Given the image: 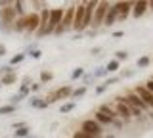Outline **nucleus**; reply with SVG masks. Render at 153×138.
Instances as JSON below:
<instances>
[{"label": "nucleus", "mask_w": 153, "mask_h": 138, "mask_svg": "<svg viewBox=\"0 0 153 138\" xmlns=\"http://www.w3.org/2000/svg\"><path fill=\"white\" fill-rule=\"evenodd\" d=\"M94 121H98L100 125H113V121H115V119L107 117V115H103L102 111H96V113H94Z\"/></svg>", "instance_id": "obj_17"}, {"label": "nucleus", "mask_w": 153, "mask_h": 138, "mask_svg": "<svg viewBox=\"0 0 153 138\" xmlns=\"http://www.w3.org/2000/svg\"><path fill=\"white\" fill-rule=\"evenodd\" d=\"M109 8H111V4H109V2H98V8H96L94 17H92V27H100V25H103L105 13H107Z\"/></svg>", "instance_id": "obj_2"}, {"label": "nucleus", "mask_w": 153, "mask_h": 138, "mask_svg": "<svg viewBox=\"0 0 153 138\" xmlns=\"http://www.w3.org/2000/svg\"><path fill=\"white\" fill-rule=\"evenodd\" d=\"M113 6L117 8V12H119L117 21H124V19L128 17V13H132V6H134V2H128V0H124V2H115Z\"/></svg>", "instance_id": "obj_7"}, {"label": "nucleus", "mask_w": 153, "mask_h": 138, "mask_svg": "<svg viewBox=\"0 0 153 138\" xmlns=\"http://www.w3.org/2000/svg\"><path fill=\"white\" fill-rule=\"evenodd\" d=\"M115 60L121 63V61L124 60H128V52H124V50H119V52H115Z\"/></svg>", "instance_id": "obj_28"}, {"label": "nucleus", "mask_w": 153, "mask_h": 138, "mask_svg": "<svg viewBox=\"0 0 153 138\" xmlns=\"http://www.w3.org/2000/svg\"><path fill=\"white\" fill-rule=\"evenodd\" d=\"M29 92H31V87H25V84H21V87H19V94H21L23 98H25Z\"/></svg>", "instance_id": "obj_31"}, {"label": "nucleus", "mask_w": 153, "mask_h": 138, "mask_svg": "<svg viewBox=\"0 0 153 138\" xmlns=\"http://www.w3.org/2000/svg\"><path fill=\"white\" fill-rule=\"evenodd\" d=\"M23 60H25V54H16V56H13V58L12 60H10V63L8 65H12V67H13V65H17V63H21V61Z\"/></svg>", "instance_id": "obj_27"}, {"label": "nucleus", "mask_w": 153, "mask_h": 138, "mask_svg": "<svg viewBox=\"0 0 153 138\" xmlns=\"http://www.w3.org/2000/svg\"><path fill=\"white\" fill-rule=\"evenodd\" d=\"M143 88L149 90V92L153 94V79H147V81H146V84H143Z\"/></svg>", "instance_id": "obj_34"}, {"label": "nucleus", "mask_w": 153, "mask_h": 138, "mask_svg": "<svg viewBox=\"0 0 153 138\" xmlns=\"http://www.w3.org/2000/svg\"><path fill=\"white\" fill-rule=\"evenodd\" d=\"M117 17H119V12H117V8L111 4V8L107 10V13H105V19H103V25L105 27H111L117 23Z\"/></svg>", "instance_id": "obj_13"}, {"label": "nucleus", "mask_w": 153, "mask_h": 138, "mask_svg": "<svg viewBox=\"0 0 153 138\" xmlns=\"http://www.w3.org/2000/svg\"><path fill=\"white\" fill-rule=\"evenodd\" d=\"M105 73H107V69H105V67H98V69H96V73H94V79L96 77H103Z\"/></svg>", "instance_id": "obj_33"}, {"label": "nucleus", "mask_w": 153, "mask_h": 138, "mask_svg": "<svg viewBox=\"0 0 153 138\" xmlns=\"http://www.w3.org/2000/svg\"><path fill=\"white\" fill-rule=\"evenodd\" d=\"M13 83H17V73L16 71H12V73L0 77V84H4V87H10V84H13Z\"/></svg>", "instance_id": "obj_15"}, {"label": "nucleus", "mask_w": 153, "mask_h": 138, "mask_svg": "<svg viewBox=\"0 0 153 138\" xmlns=\"http://www.w3.org/2000/svg\"><path fill=\"white\" fill-rule=\"evenodd\" d=\"M119 67H121V63H119L117 60H111V61H107V65H105V69H107V73H115Z\"/></svg>", "instance_id": "obj_19"}, {"label": "nucleus", "mask_w": 153, "mask_h": 138, "mask_svg": "<svg viewBox=\"0 0 153 138\" xmlns=\"http://www.w3.org/2000/svg\"><path fill=\"white\" fill-rule=\"evenodd\" d=\"M113 37H115V39H119V37H123V31H117V33H113Z\"/></svg>", "instance_id": "obj_42"}, {"label": "nucleus", "mask_w": 153, "mask_h": 138, "mask_svg": "<svg viewBox=\"0 0 153 138\" xmlns=\"http://www.w3.org/2000/svg\"><path fill=\"white\" fill-rule=\"evenodd\" d=\"M29 134H31V128L29 127H21L16 131V138H27Z\"/></svg>", "instance_id": "obj_21"}, {"label": "nucleus", "mask_w": 153, "mask_h": 138, "mask_svg": "<svg viewBox=\"0 0 153 138\" xmlns=\"http://www.w3.org/2000/svg\"><path fill=\"white\" fill-rule=\"evenodd\" d=\"M105 138H115V136H113V134H107V136H105Z\"/></svg>", "instance_id": "obj_44"}, {"label": "nucleus", "mask_w": 153, "mask_h": 138, "mask_svg": "<svg viewBox=\"0 0 153 138\" xmlns=\"http://www.w3.org/2000/svg\"><path fill=\"white\" fill-rule=\"evenodd\" d=\"M115 113H117V117L121 119H130L132 113H130V107H128V104L124 102V96H117L115 98Z\"/></svg>", "instance_id": "obj_4"}, {"label": "nucleus", "mask_w": 153, "mask_h": 138, "mask_svg": "<svg viewBox=\"0 0 153 138\" xmlns=\"http://www.w3.org/2000/svg\"><path fill=\"white\" fill-rule=\"evenodd\" d=\"M119 79H121V77H113V79H107V81H103V83L107 84V87H111V84H115V83H119Z\"/></svg>", "instance_id": "obj_37"}, {"label": "nucleus", "mask_w": 153, "mask_h": 138, "mask_svg": "<svg viewBox=\"0 0 153 138\" xmlns=\"http://www.w3.org/2000/svg\"><path fill=\"white\" fill-rule=\"evenodd\" d=\"M75 8H76V4H71L69 8L65 10L63 13V19H61V25H63V29H73V19H75Z\"/></svg>", "instance_id": "obj_11"}, {"label": "nucleus", "mask_w": 153, "mask_h": 138, "mask_svg": "<svg viewBox=\"0 0 153 138\" xmlns=\"http://www.w3.org/2000/svg\"><path fill=\"white\" fill-rule=\"evenodd\" d=\"M82 81H84V84L92 83V81H94V75H84V77H82Z\"/></svg>", "instance_id": "obj_39"}, {"label": "nucleus", "mask_w": 153, "mask_h": 138, "mask_svg": "<svg viewBox=\"0 0 153 138\" xmlns=\"http://www.w3.org/2000/svg\"><path fill=\"white\" fill-rule=\"evenodd\" d=\"M16 111V106L12 104H6V106H0V115H10V113Z\"/></svg>", "instance_id": "obj_22"}, {"label": "nucleus", "mask_w": 153, "mask_h": 138, "mask_svg": "<svg viewBox=\"0 0 153 138\" xmlns=\"http://www.w3.org/2000/svg\"><path fill=\"white\" fill-rule=\"evenodd\" d=\"M25 29H27V13L21 16V17H17L16 23H13V31L16 33H25Z\"/></svg>", "instance_id": "obj_14"}, {"label": "nucleus", "mask_w": 153, "mask_h": 138, "mask_svg": "<svg viewBox=\"0 0 153 138\" xmlns=\"http://www.w3.org/2000/svg\"><path fill=\"white\" fill-rule=\"evenodd\" d=\"M27 138H31V136H27Z\"/></svg>", "instance_id": "obj_45"}, {"label": "nucleus", "mask_w": 153, "mask_h": 138, "mask_svg": "<svg viewBox=\"0 0 153 138\" xmlns=\"http://www.w3.org/2000/svg\"><path fill=\"white\" fill-rule=\"evenodd\" d=\"M80 77H84V69L82 67H76V69H73L71 71V79H80Z\"/></svg>", "instance_id": "obj_29"}, {"label": "nucleus", "mask_w": 153, "mask_h": 138, "mask_svg": "<svg viewBox=\"0 0 153 138\" xmlns=\"http://www.w3.org/2000/svg\"><path fill=\"white\" fill-rule=\"evenodd\" d=\"M54 79V73L52 71H40V84H44V83H48V81H52Z\"/></svg>", "instance_id": "obj_20"}, {"label": "nucleus", "mask_w": 153, "mask_h": 138, "mask_svg": "<svg viewBox=\"0 0 153 138\" xmlns=\"http://www.w3.org/2000/svg\"><path fill=\"white\" fill-rule=\"evenodd\" d=\"M63 33H65V29H63V25H57L56 29H54V35H57V37H59V35H63Z\"/></svg>", "instance_id": "obj_36"}, {"label": "nucleus", "mask_w": 153, "mask_h": 138, "mask_svg": "<svg viewBox=\"0 0 153 138\" xmlns=\"http://www.w3.org/2000/svg\"><path fill=\"white\" fill-rule=\"evenodd\" d=\"M73 29L76 33L84 31V2H79L75 8V19H73Z\"/></svg>", "instance_id": "obj_5"}, {"label": "nucleus", "mask_w": 153, "mask_h": 138, "mask_svg": "<svg viewBox=\"0 0 153 138\" xmlns=\"http://www.w3.org/2000/svg\"><path fill=\"white\" fill-rule=\"evenodd\" d=\"M2 56H6V46L0 44V58H2Z\"/></svg>", "instance_id": "obj_40"}, {"label": "nucleus", "mask_w": 153, "mask_h": 138, "mask_svg": "<svg viewBox=\"0 0 153 138\" xmlns=\"http://www.w3.org/2000/svg\"><path fill=\"white\" fill-rule=\"evenodd\" d=\"M40 87H42L40 83H31V92H38V90H40Z\"/></svg>", "instance_id": "obj_38"}, {"label": "nucleus", "mask_w": 153, "mask_h": 138, "mask_svg": "<svg viewBox=\"0 0 153 138\" xmlns=\"http://www.w3.org/2000/svg\"><path fill=\"white\" fill-rule=\"evenodd\" d=\"M71 94H73V88H71V87H69V84H65V87H61V88H57V90H56V92H54V94H52V96H50V98H48V100H46V102H48V106H50V104H52V102H57V100H65V98H69V96H71Z\"/></svg>", "instance_id": "obj_8"}, {"label": "nucleus", "mask_w": 153, "mask_h": 138, "mask_svg": "<svg viewBox=\"0 0 153 138\" xmlns=\"http://www.w3.org/2000/svg\"><path fill=\"white\" fill-rule=\"evenodd\" d=\"M132 92L136 94V96H140V100H142L143 104H146L147 107H151V109H153V94L149 92V90L143 88V84H142V87H136V88L132 90Z\"/></svg>", "instance_id": "obj_9"}, {"label": "nucleus", "mask_w": 153, "mask_h": 138, "mask_svg": "<svg viewBox=\"0 0 153 138\" xmlns=\"http://www.w3.org/2000/svg\"><path fill=\"white\" fill-rule=\"evenodd\" d=\"M146 10H149L147 2L146 0H138V2H134V6H132V16L138 19V17H142L143 13H146Z\"/></svg>", "instance_id": "obj_12"}, {"label": "nucleus", "mask_w": 153, "mask_h": 138, "mask_svg": "<svg viewBox=\"0 0 153 138\" xmlns=\"http://www.w3.org/2000/svg\"><path fill=\"white\" fill-rule=\"evenodd\" d=\"M98 111H102L103 115H107V117H111V119H117V113H115V109L111 106H107V104H102V106L98 107Z\"/></svg>", "instance_id": "obj_18"}, {"label": "nucleus", "mask_w": 153, "mask_h": 138, "mask_svg": "<svg viewBox=\"0 0 153 138\" xmlns=\"http://www.w3.org/2000/svg\"><path fill=\"white\" fill-rule=\"evenodd\" d=\"M38 25H40V13H27V35H33V33L38 31Z\"/></svg>", "instance_id": "obj_10"}, {"label": "nucleus", "mask_w": 153, "mask_h": 138, "mask_svg": "<svg viewBox=\"0 0 153 138\" xmlns=\"http://www.w3.org/2000/svg\"><path fill=\"white\" fill-rule=\"evenodd\" d=\"M84 94H86V87H79V88H75L73 90V94H71V98H82L84 96Z\"/></svg>", "instance_id": "obj_26"}, {"label": "nucleus", "mask_w": 153, "mask_h": 138, "mask_svg": "<svg viewBox=\"0 0 153 138\" xmlns=\"http://www.w3.org/2000/svg\"><path fill=\"white\" fill-rule=\"evenodd\" d=\"M73 138H102V136L88 134V132H84V131H75V132H73Z\"/></svg>", "instance_id": "obj_23"}, {"label": "nucleus", "mask_w": 153, "mask_h": 138, "mask_svg": "<svg viewBox=\"0 0 153 138\" xmlns=\"http://www.w3.org/2000/svg\"><path fill=\"white\" fill-rule=\"evenodd\" d=\"M75 106H76V102H67V104H63V106L59 107V111L61 113H69V111H73V109H75Z\"/></svg>", "instance_id": "obj_25"}, {"label": "nucleus", "mask_w": 153, "mask_h": 138, "mask_svg": "<svg viewBox=\"0 0 153 138\" xmlns=\"http://www.w3.org/2000/svg\"><path fill=\"white\" fill-rule=\"evenodd\" d=\"M80 131L88 132V134L102 136V132H103V127L100 125L98 121H94V119H86V121H82V125H80Z\"/></svg>", "instance_id": "obj_6"}, {"label": "nucleus", "mask_w": 153, "mask_h": 138, "mask_svg": "<svg viewBox=\"0 0 153 138\" xmlns=\"http://www.w3.org/2000/svg\"><path fill=\"white\" fill-rule=\"evenodd\" d=\"M16 19H17V13H16V8H13V2L10 4V6H6V8H0V21H2L6 27L8 25L13 27Z\"/></svg>", "instance_id": "obj_3"}, {"label": "nucleus", "mask_w": 153, "mask_h": 138, "mask_svg": "<svg viewBox=\"0 0 153 138\" xmlns=\"http://www.w3.org/2000/svg\"><path fill=\"white\" fill-rule=\"evenodd\" d=\"M151 63V60H149V56H142V58H138V61H136V65L138 67H147V65Z\"/></svg>", "instance_id": "obj_24"}, {"label": "nucleus", "mask_w": 153, "mask_h": 138, "mask_svg": "<svg viewBox=\"0 0 153 138\" xmlns=\"http://www.w3.org/2000/svg\"><path fill=\"white\" fill-rule=\"evenodd\" d=\"M147 6H149V10L153 12V0H151V2H147Z\"/></svg>", "instance_id": "obj_43"}, {"label": "nucleus", "mask_w": 153, "mask_h": 138, "mask_svg": "<svg viewBox=\"0 0 153 138\" xmlns=\"http://www.w3.org/2000/svg\"><path fill=\"white\" fill-rule=\"evenodd\" d=\"M29 54H31L33 60H40V58H42V52H40V50H31Z\"/></svg>", "instance_id": "obj_32"}, {"label": "nucleus", "mask_w": 153, "mask_h": 138, "mask_svg": "<svg viewBox=\"0 0 153 138\" xmlns=\"http://www.w3.org/2000/svg\"><path fill=\"white\" fill-rule=\"evenodd\" d=\"M29 106H31V107H38V109H44V107H48V102H46V100H42V98H38V96H33V98H29Z\"/></svg>", "instance_id": "obj_16"}, {"label": "nucleus", "mask_w": 153, "mask_h": 138, "mask_svg": "<svg viewBox=\"0 0 153 138\" xmlns=\"http://www.w3.org/2000/svg\"><path fill=\"white\" fill-rule=\"evenodd\" d=\"M107 88H109L107 84H105V83H102V84H100L98 88H96V94H103V92H105V90H107Z\"/></svg>", "instance_id": "obj_35"}, {"label": "nucleus", "mask_w": 153, "mask_h": 138, "mask_svg": "<svg viewBox=\"0 0 153 138\" xmlns=\"http://www.w3.org/2000/svg\"><path fill=\"white\" fill-rule=\"evenodd\" d=\"M113 125H115V127H123V121H121V119H115Z\"/></svg>", "instance_id": "obj_41"}, {"label": "nucleus", "mask_w": 153, "mask_h": 138, "mask_svg": "<svg viewBox=\"0 0 153 138\" xmlns=\"http://www.w3.org/2000/svg\"><path fill=\"white\" fill-rule=\"evenodd\" d=\"M21 94H13L12 98H10V104H12V106H17V102H21Z\"/></svg>", "instance_id": "obj_30"}, {"label": "nucleus", "mask_w": 153, "mask_h": 138, "mask_svg": "<svg viewBox=\"0 0 153 138\" xmlns=\"http://www.w3.org/2000/svg\"><path fill=\"white\" fill-rule=\"evenodd\" d=\"M63 13H65L63 8H54V10H50V21H48V31H46V35H52L56 27L61 25Z\"/></svg>", "instance_id": "obj_1"}]
</instances>
